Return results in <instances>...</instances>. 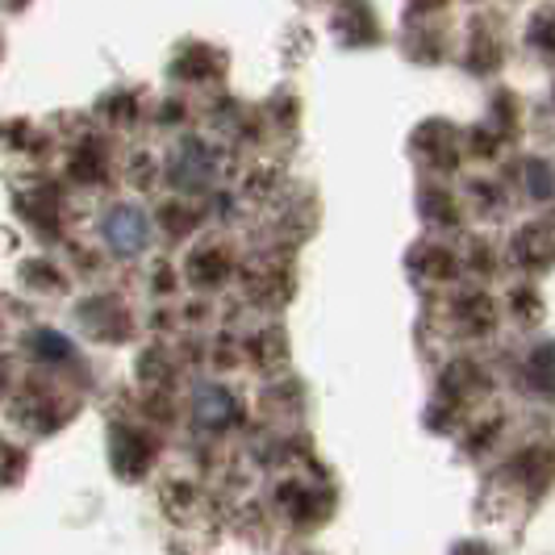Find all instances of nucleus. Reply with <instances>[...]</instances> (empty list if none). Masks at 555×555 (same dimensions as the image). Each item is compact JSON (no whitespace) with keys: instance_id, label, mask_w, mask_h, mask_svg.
Masks as SVG:
<instances>
[{"instance_id":"obj_1","label":"nucleus","mask_w":555,"mask_h":555,"mask_svg":"<svg viewBox=\"0 0 555 555\" xmlns=\"http://www.w3.org/2000/svg\"><path fill=\"white\" fill-rule=\"evenodd\" d=\"M101 238H105V247L117 259H139L142 250L151 247V238H155V222H151V214L142 205L117 201L105 214V222H101Z\"/></svg>"},{"instance_id":"obj_2","label":"nucleus","mask_w":555,"mask_h":555,"mask_svg":"<svg viewBox=\"0 0 555 555\" xmlns=\"http://www.w3.org/2000/svg\"><path fill=\"white\" fill-rule=\"evenodd\" d=\"M109 451L121 476H142L151 468V460H155V443H151V435L139 430V426H117Z\"/></svg>"},{"instance_id":"obj_3","label":"nucleus","mask_w":555,"mask_h":555,"mask_svg":"<svg viewBox=\"0 0 555 555\" xmlns=\"http://www.w3.org/2000/svg\"><path fill=\"white\" fill-rule=\"evenodd\" d=\"M509 473L518 476V480H522V489H530V493L547 489V485L555 480V447L534 443V447H527V451H518Z\"/></svg>"},{"instance_id":"obj_4","label":"nucleus","mask_w":555,"mask_h":555,"mask_svg":"<svg viewBox=\"0 0 555 555\" xmlns=\"http://www.w3.org/2000/svg\"><path fill=\"white\" fill-rule=\"evenodd\" d=\"M514 255L530 268H547L555 263V222H530L514 238Z\"/></svg>"},{"instance_id":"obj_5","label":"nucleus","mask_w":555,"mask_h":555,"mask_svg":"<svg viewBox=\"0 0 555 555\" xmlns=\"http://www.w3.org/2000/svg\"><path fill=\"white\" fill-rule=\"evenodd\" d=\"M234 397L225 389H218V385H205V389L193 397V417L205 426V430H222L225 422H234Z\"/></svg>"},{"instance_id":"obj_6","label":"nucleus","mask_w":555,"mask_h":555,"mask_svg":"<svg viewBox=\"0 0 555 555\" xmlns=\"http://www.w3.org/2000/svg\"><path fill=\"white\" fill-rule=\"evenodd\" d=\"M455 318H460V326L468 334H485L493 331L498 309H493V301L485 293H464V297H455Z\"/></svg>"},{"instance_id":"obj_7","label":"nucleus","mask_w":555,"mask_h":555,"mask_svg":"<svg viewBox=\"0 0 555 555\" xmlns=\"http://www.w3.org/2000/svg\"><path fill=\"white\" fill-rule=\"evenodd\" d=\"M225 272H230V263H222V250H196L189 259V276L196 284H218L225 280Z\"/></svg>"}]
</instances>
